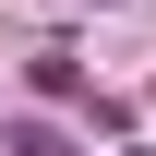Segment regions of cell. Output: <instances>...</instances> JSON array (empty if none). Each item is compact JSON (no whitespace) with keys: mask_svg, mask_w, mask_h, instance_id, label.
Wrapping results in <instances>:
<instances>
[{"mask_svg":"<svg viewBox=\"0 0 156 156\" xmlns=\"http://www.w3.org/2000/svg\"><path fill=\"white\" fill-rule=\"evenodd\" d=\"M0 156H72V144H60L48 120H12V144H0Z\"/></svg>","mask_w":156,"mask_h":156,"instance_id":"1","label":"cell"}]
</instances>
